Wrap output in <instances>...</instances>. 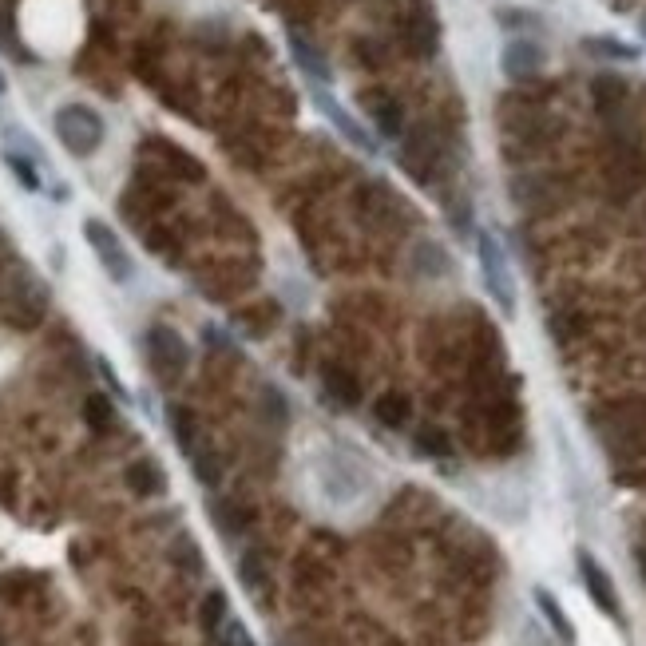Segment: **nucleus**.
Returning a JSON list of instances; mask_svg holds the SVG:
<instances>
[{
	"label": "nucleus",
	"instance_id": "nucleus-1",
	"mask_svg": "<svg viewBox=\"0 0 646 646\" xmlns=\"http://www.w3.org/2000/svg\"><path fill=\"white\" fill-rule=\"evenodd\" d=\"M52 127H56L60 147L68 155H76V159L96 155L104 147V139H108V123H104V115L92 104H64V108H56Z\"/></svg>",
	"mask_w": 646,
	"mask_h": 646
},
{
	"label": "nucleus",
	"instance_id": "nucleus-2",
	"mask_svg": "<svg viewBox=\"0 0 646 646\" xmlns=\"http://www.w3.org/2000/svg\"><path fill=\"white\" fill-rule=\"evenodd\" d=\"M476 258H480V274H484V290L488 298L500 306L504 318H516V306H520V290H516V274H512V262L500 246L496 234L480 230L476 234Z\"/></svg>",
	"mask_w": 646,
	"mask_h": 646
},
{
	"label": "nucleus",
	"instance_id": "nucleus-3",
	"mask_svg": "<svg viewBox=\"0 0 646 646\" xmlns=\"http://www.w3.org/2000/svg\"><path fill=\"white\" fill-rule=\"evenodd\" d=\"M143 345H147V361H151V369H155L159 381H179V377L187 373V365H191V345L183 341L179 329H171V325H151Z\"/></svg>",
	"mask_w": 646,
	"mask_h": 646
},
{
	"label": "nucleus",
	"instance_id": "nucleus-4",
	"mask_svg": "<svg viewBox=\"0 0 646 646\" xmlns=\"http://www.w3.org/2000/svg\"><path fill=\"white\" fill-rule=\"evenodd\" d=\"M84 242L92 246V254L100 258V266H104V274H108L111 282H131L135 278V258H131V250L119 242V234L111 230L104 218H84Z\"/></svg>",
	"mask_w": 646,
	"mask_h": 646
},
{
	"label": "nucleus",
	"instance_id": "nucleus-5",
	"mask_svg": "<svg viewBox=\"0 0 646 646\" xmlns=\"http://www.w3.org/2000/svg\"><path fill=\"white\" fill-rule=\"evenodd\" d=\"M575 563H579V579H583V587H587V595H591V603L603 611V615H611V619H623V607H619V591H615V579L607 575V567L591 555V551H579L575 555Z\"/></svg>",
	"mask_w": 646,
	"mask_h": 646
},
{
	"label": "nucleus",
	"instance_id": "nucleus-6",
	"mask_svg": "<svg viewBox=\"0 0 646 646\" xmlns=\"http://www.w3.org/2000/svg\"><path fill=\"white\" fill-rule=\"evenodd\" d=\"M314 104H318V111L329 119V127H333L337 135H345V139H349L357 151H369V155L377 151V139L365 131V123H361L357 115H349V108H345V104H337L329 92H322V88H318V92H314Z\"/></svg>",
	"mask_w": 646,
	"mask_h": 646
},
{
	"label": "nucleus",
	"instance_id": "nucleus-7",
	"mask_svg": "<svg viewBox=\"0 0 646 646\" xmlns=\"http://www.w3.org/2000/svg\"><path fill=\"white\" fill-rule=\"evenodd\" d=\"M543 64H547L543 44L528 40V36L508 40V44H504V52H500V72H504L508 80H532V76L543 72Z\"/></svg>",
	"mask_w": 646,
	"mask_h": 646
},
{
	"label": "nucleus",
	"instance_id": "nucleus-8",
	"mask_svg": "<svg viewBox=\"0 0 646 646\" xmlns=\"http://www.w3.org/2000/svg\"><path fill=\"white\" fill-rule=\"evenodd\" d=\"M405 40H409L413 56H421V60L436 56V48H440V20H436V8L417 4V8L409 12V20H405Z\"/></svg>",
	"mask_w": 646,
	"mask_h": 646
},
{
	"label": "nucleus",
	"instance_id": "nucleus-9",
	"mask_svg": "<svg viewBox=\"0 0 646 646\" xmlns=\"http://www.w3.org/2000/svg\"><path fill=\"white\" fill-rule=\"evenodd\" d=\"M123 480H127V488H131L135 496H143V500L167 492V476H163V468H159L155 460H131L127 472H123Z\"/></svg>",
	"mask_w": 646,
	"mask_h": 646
},
{
	"label": "nucleus",
	"instance_id": "nucleus-10",
	"mask_svg": "<svg viewBox=\"0 0 646 646\" xmlns=\"http://www.w3.org/2000/svg\"><path fill=\"white\" fill-rule=\"evenodd\" d=\"M365 108H369V115H373V123H377L381 135H389V139L401 135L405 115H401V104L389 92H365Z\"/></svg>",
	"mask_w": 646,
	"mask_h": 646
},
{
	"label": "nucleus",
	"instance_id": "nucleus-11",
	"mask_svg": "<svg viewBox=\"0 0 646 646\" xmlns=\"http://www.w3.org/2000/svg\"><path fill=\"white\" fill-rule=\"evenodd\" d=\"M413 270L417 274H425V278H448L452 270H456V262H452V254L440 246V242H417V250H413Z\"/></svg>",
	"mask_w": 646,
	"mask_h": 646
},
{
	"label": "nucleus",
	"instance_id": "nucleus-12",
	"mask_svg": "<svg viewBox=\"0 0 646 646\" xmlns=\"http://www.w3.org/2000/svg\"><path fill=\"white\" fill-rule=\"evenodd\" d=\"M290 56H294V64L314 80V84H329V64H325V56L310 44V40H302L298 32H290Z\"/></svg>",
	"mask_w": 646,
	"mask_h": 646
},
{
	"label": "nucleus",
	"instance_id": "nucleus-13",
	"mask_svg": "<svg viewBox=\"0 0 646 646\" xmlns=\"http://www.w3.org/2000/svg\"><path fill=\"white\" fill-rule=\"evenodd\" d=\"M532 599H536L539 615L547 619V627L555 631V639H559V643H567V646L575 643V627H571V619H567V611L559 607V599H555V595H551L547 587H536V595H532Z\"/></svg>",
	"mask_w": 646,
	"mask_h": 646
},
{
	"label": "nucleus",
	"instance_id": "nucleus-14",
	"mask_svg": "<svg viewBox=\"0 0 646 646\" xmlns=\"http://www.w3.org/2000/svg\"><path fill=\"white\" fill-rule=\"evenodd\" d=\"M583 52L587 56H599V60H619V64H635L643 52L619 36H583Z\"/></svg>",
	"mask_w": 646,
	"mask_h": 646
},
{
	"label": "nucleus",
	"instance_id": "nucleus-15",
	"mask_svg": "<svg viewBox=\"0 0 646 646\" xmlns=\"http://www.w3.org/2000/svg\"><path fill=\"white\" fill-rule=\"evenodd\" d=\"M325 393H329L341 409H357V405H361V385H357V377H353L349 369L329 365V369H325Z\"/></svg>",
	"mask_w": 646,
	"mask_h": 646
},
{
	"label": "nucleus",
	"instance_id": "nucleus-16",
	"mask_svg": "<svg viewBox=\"0 0 646 646\" xmlns=\"http://www.w3.org/2000/svg\"><path fill=\"white\" fill-rule=\"evenodd\" d=\"M373 417H377L385 429H405L409 417H413V405H409V397H401V393H381V397L373 401Z\"/></svg>",
	"mask_w": 646,
	"mask_h": 646
},
{
	"label": "nucleus",
	"instance_id": "nucleus-17",
	"mask_svg": "<svg viewBox=\"0 0 646 646\" xmlns=\"http://www.w3.org/2000/svg\"><path fill=\"white\" fill-rule=\"evenodd\" d=\"M591 100H595V108L603 111V115L619 111L627 104V80H619V76H595L591 80Z\"/></svg>",
	"mask_w": 646,
	"mask_h": 646
},
{
	"label": "nucleus",
	"instance_id": "nucleus-18",
	"mask_svg": "<svg viewBox=\"0 0 646 646\" xmlns=\"http://www.w3.org/2000/svg\"><path fill=\"white\" fill-rule=\"evenodd\" d=\"M167 425H171L175 444H179L183 452H195V413H191V409L171 405V409H167Z\"/></svg>",
	"mask_w": 646,
	"mask_h": 646
},
{
	"label": "nucleus",
	"instance_id": "nucleus-19",
	"mask_svg": "<svg viewBox=\"0 0 646 646\" xmlns=\"http://www.w3.org/2000/svg\"><path fill=\"white\" fill-rule=\"evenodd\" d=\"M4 163H8V171L16 175V183H20L24 191H40V175H36V167H32V159H28V155H20V151H4Z\"/></svg>",
	"mask_w": 646,
	"mask_h": 646
},
{
	"label": "nucleus",
	"instance_id": "nucleus-20",
	"mask_svg": "<svg viewBox=\"0 0 646 646\" xmlns=\"http://www.w3.org/2000/svg\"><path fill=\"white\" fill-rule=\"evenodd\" d=\"M111 417H115V409H111V401L104 393H92L88 401H84V421L92 425L96 432H104L111 425Z\"/></svg>",
	"mask_w": 646,
	"mask_h": 646
},
{
	"label": "nucleus",
	"instance_id": "nucleus-21",
	"mask_svg": "<svg viewBox=\"0 0 646 646\" xmlns=\"http://www.w3.org/2000/svg\"><path fill=\"white\" fill-rule=\"evenodd\" d=\"M222 619H226V595L222 591H211L207 599H203V611H199V623H203V631H211L215 635L218 627H222Z\"/></svg>",
	"mask_w": 646,
	"mask_h": 646
},
{
	"label": "nucleus",
	"instance_id": "nucleus-22",
	"mask_svg": "<svg viewBox=\"0 0 646 646\" xmlns=\"http://www.w3.org/2000/svg\"><path fill=\"white\" fill-rule=\"evenodd\" d=\"M238 579H242V587H246V591H262V583H266V567H262V559H258L254 551H246V555L238 559Z\"/></svg>",
	"mask_w": 646,
	"mask_h": 646
},
{
	"label": "nucleus",
	"instance_id": "nucleus-23",
	"mask_svg": "<svg viewBox=\"0 0 646 646\" xmlns=\"http://www.w3.org/2000/svg\"><path fill=\"white\" fill-rule=\"evenodd\" d=\"M171 559H175V563H183L191 575H199V571H203V555H199V547L191 543V536H179V543L171 547Z\"/></svg>",
	"mask_w": 646,
	"mask_h": 646
},
{
	"label": "nucleus",
	"instance_id": "nucleus-24",
	"mask_svg": "<svg viewBox=\"0 0 646 646\" xmlns=\"http://www.w3.org/2000/svg\"><path fill=\"white\" fill-rule=\"evenodd\" d=\"M417 448L429 452V456H448V436L440 429H425L417 436Z\"/></svg>",
	"mask_w": 646,
	"mask_h": 646
},
{
	"label": "nucleus",
	"instance_id": "nucleus-25",
	"mask_svg": "<svg viewBox=\"0 0 646 646\" xmlns=\"http://www.w3.org/2000/svg\"><path fill=\"white\" fill-rule=\"evenodd\" d=\"M218 472H222V468H218L215 456H199V460H195V476H199V484L215 488V484H218Z\"/></svg>",
	"mask_w": 646,
	"mask_h": 646
},
{
	"label": "nucleus",
	"instance_id": "nucleus-26",
	"mask_svg": "<svg viewBox=\"0 0 646 646\" xmlns=\"http://www.w3.org/2000/svg\"><path fill=\"white\" fill-rule=\"evenodd\" d=\"M262 397H266V409H270V417H278V421H286V397H282L278 389H266Z\"/></svg>",
	"mask_w": 646,
	"mask_h": 646
},
{
	"label": "nucleus",
	"instance_id": "nucleus-27",
	"mask_svg": "<svg viewBox=\"0 0 646 646\" xmlns=\"http://www.w3.org/2000/svg\"><path fill=\"white\" fill-rule=\"evenodd\" d=\"M639 567H643V579H646V551H639Z\"/></svg>",
	"mask_w": 646,
	"mask_h": 646
},
{
	"label": "nucleus",
	"instance_id": "nucleus-28",
	"mask_svg": "<svg viewBox=\"0 0 646 646\" xmlns=\"http://www.w3.org/2000/svg\"><path fill=\"white\" fill-rule=\"evenodd\" d=\"M4 92H8V80H4V72H0V96H4Z\"/></svg>",
	"mask_w": 646,
	"mask_h": 646
}]
</instances>
